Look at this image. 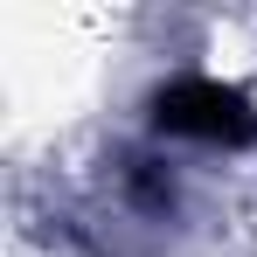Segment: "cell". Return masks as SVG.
<instances>
[{
	"label": "cell",
	"instance_id": "cell-1",
	"mask_svg": "<svg viewBox=\"0 0 257 257\" xmlns=\"http://www.w3.org/2000/svg\"><path fill=\"white\" fill-rule=\"evenodd\" d=\"M153 132L195 139V146H250L257 104L222 77H167L153 90Z\"/></svg>",
	"mask_w": 257,
	"mask_h": 257
}]
</instances>
